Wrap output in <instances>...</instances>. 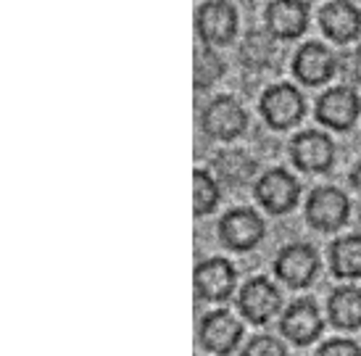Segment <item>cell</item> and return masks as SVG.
<instances>
[{
    "label": "cell",
    "instance_id": "18",
    "mask_svg": "<svg viewBox=\"0 0 361 356\" xmlns=\"http://www.w3.org/2000/svg\"><path fill=\"white\" fill-rule=\"evenodd\" d=\"M330 266L332 275L341 280H356L361 277V238L345 235L335 240L330 248Z\"/></svg>",
    "mask_w": 361,
    "mask_h": 356
},
{
    "label": "cell",
    "instance_id": "14",
    "mask_svg": "<svg viewBox=\"0 0 361 356\" xmlns=\"http://www.w3.org/2000/svg\"><path fill=\"white\" fill-rule=\"evenodd\" d=\"M267 27L280 40H295L309 27V8L303 0H271L267 6Z\"/></svg>",
    "mask_w": 361,
    "mask_h": 356
},
{
    "label": "cell",
    "instance_id": "15",
    "mask_svg": "<svg viewBox=\"0 0 361 356\" xmlns=\"http://www.w3.org/2000/svg\"><path fill=\"white\" fill-rule=\"evenodd\" d=\"M338 69V61L324 45L319 42H306L301 51L295 53V61H293V74L303 82V85H324L330 82V77Z\"/></svg>",
    "mask_w": 361,
    "mask_h": 356
},
{
    "label": "cell",
    "instance_id": "13",
    "mask_svg": "<svg viewBox=\"0 0 361 356\" xmlns=\"http://www.w3.org/2000/svg\"><path fill=\"white\" fill-rule=\"evenodd\" d=\"M290 156L298 169L319 174V172H327L332 166L335 148H332V140L327 135L317 133V130H309V133H301L293 140Z\"/></svg>",
    "mask_w": 361,
    "mask_h": 356
},
{
    "label": "cell",
    "instance_id": "20",
    "mask_svg": "<svg viewBox=\"0 0 361 356\" xmlns=\"http://www.w3.org/2000/svg\"><path fill=\"white\" fill-rule=\"evenodd\" d=\"M216 169L227 183H245L256 172V161L243 151H224L216 159Z\"/></svg>",
    "mask_w": 361,
    "mask_h": 356
},
{
    "label": "cell",
    "instance_id": "24",
    "mask_svg": "<svg viewBox=\"0 0 361 356\" xmlns=\"http://www.w3.org/2000/svg\"><path fill=\"white\" fill-rule=\"evenodd\" d=\"M341 74L345 82L361 85V48H353L341 59Z\"/></svg>",
    "mask_w": 361,
    "mask_h": 356
},
{
    "label": "cell",
    "instance_id": "3",
    "mask_svg": "<svg viewBox=\"0 0 361 356\" xmlns=\"http://www.w3.org/2000/svg\"><path fill=\"white\" fill-rule=\"evenodd\" d=\"M238 309L253 325H267L271 317L280 314L282 293L267 277H253L243 285L240 295H238Z\"/></svg>",
    "mask_w": 361,
    "mask_h": 356
},
{
    "label": "cell",
    "instance_id": "10",
    "mask_svg": "<svg viewBox=\"0 0 361 356\" xmlns=\"http://www.w3.org/2000/svg\"><path fill=\"white\" fill-rule=\"evenodd\" d=\"M235 283H238V272L221 256L206 259L195 266V290L203 301H227L235 293Z\"/></svg>",
    "mask_w": 361,
    "mask_h": 356
},
{
    "label": "cell",
    "instance_id": "9",
    "mask_svg": "<svg viewBox=\"0 0 361 356\" xmlns=\"http://www.w3.org/2000/svg\"><path fill=\"white\" fill-rule=\"evenodd\" d=\"M219 238L232 251H251L264 238V222L253 209H232L221 216Z\"/></svg>",
    "mask_w": 361,
    "mask_h": 356
},
{
    "label": "cell",
    "instance_id": "16",
    "mask_svg": "<svg viewBox=\"0 0 361 356\" xmlns=\"http://www.w3.org/2000/svg\"><path fill=\"white\" fill-rule=\"evenodd\" d=\"M322 32L335 42H351L361 32V13L348 0H332L319 11Z\"/></svg>",
    "mask_w": 361,
    "mask_h": 356
},
{
    "label": "cell",
    "instance_id": "7",
    "mask_svg": "<svg viewBox=\"0 0 361 356\" xmlns=\"http://www.w3.org/2000/svg\"><path fill=\"white\" fill-rule=\"evenodd\" d=\"M198 336H201V343L206 351L227 356L238 348V343H240L243 325L235 314L224 312V309H216V312H209V314L201 319Z\"/></svg>",
    "mask_w": 361,
    "mask_h": 356
},
{
    "label": "cell",
    "instance_id": "1",
    "mask_svg": "<svg viewBox=\"0 0 361 356\" xmlns=\"http://www.w3.org/2000/svg\"><path fill=\"white\" fill-rule=\"evenodd\" d=\"M261 116L267 119L271 130H288L293 124H298L306 113L303 95L293 85H271L261 95Z\"/></svg>",
    "mask_w": 361,
    "mask_h": 356
},
{
    "label": "cell",
    "instance_id": "4",
    "mask_svg": "<svg viewBox=\"0 0 361 356\" xmlns=\"http://www.w3.org/2000/svg\"><path fill=\"white\" fill-rule=\"evenodd\" d=\"M195 27L206 45H227L238 35V13L227 0H209L195 13Z\"/></svg>",
    "mask_w": 361,
    "mask_h": 356
},
{
    "label": "cell",
    "instance_id": "12",
    "mask_svg": "<svg viewBox=\"0 0 361 356\" xmlns=\"http://www.w3.org/2000/svg\"><path fill=\"white\" fill-rule=\"evenodd\" d=\"M322 314L319 306L311 298H301L295 304L288 306V312L282 314V336L293 340L295 346H309L322 336Z\"/></svg>",
    "mask_w": 361,
    "mask_h": 356
},
{
    "label": "cell",
    "instance_id": "26",
    "mask_svg": "<svg viewBox=\"0 0 361 356\" xmlns=\"http://www.w3.org/2000/svg\"><path fill=\"white\" fill-rule=\"evenodd\" d=\"M351 185L361 193V161L356 164V166H353V172H351Z\"/></svg>",
    "mask_w": 361,
    "mask_h": 356
},
{
    "label": "cell",
    "instance_id": "11",
    "mask_svg": "<svg viewBox=\"0 0 361 356\" xmlns=\"http://www.w3.org/2000/svg\"><path fill=\"white\" fill-rule=\"evenodd\" d=\"M359 113L361 101L351 87H332L317 101V119L332 130H351Z\"/></svg>",
    "mask_w": 361,
    "mask_h": 356
},
{
    "label": "cell",
    "instance_id": "25",
    "mask_svg": "<svg viewBox=\"0 0 361 356\" xmlns=\"http://www.w3.org/2000/svg\"><path fill=\"white\" fill-rule=\"evenodd\" d=\"M317 356H361V348L356 346L353 340L335 338V340H327V343L319 348V354Z\"/></svg>",
    "mask_w": 361,
    "mask_h": 356
},
{
    "label": "cell",
    "instance_id": "8",
    "mask_svg": "<svg viewBox=\"0 0 361 356\" xmlns=\"http://www.w3.org/2000/svg\"><path fill=\"white\" fill-rule=\"evenodd\" d=\"M248 116L243 111V106L235 98L221 95L216 101H211L203 111V130L214 140H235L245 133Z\"/></svg>",
    "mask_w": 361,
    "mask_h": 356
},
{
    "label": "cell",
    "instance_id": "19",
    "mask_svg": "<svg viewBox=\"0 0 361 356\" xmlns=\"http://www.w3.org/2000/svg\"><path fill=\"white\" fill-rule=\"evenodd\" d=\"M192 204H195V216L211 214L219 204V185L206 169H195L192 174Z\"/></svg>",
    "mask_w": 361,
    "mask_h": 356
},
{
    "label": "cell",
    "instance_id": "2",
    "mask_svg": "<svg viewBox=\"0 0 361 356\" xmlns=\"http://www.w3.org/2000/svg\"><path fill=\"white\" fill-rule=\"evenodd\" d=\"M348 198L338 188H314L306 201V219L322 233L341 230L348 219Z\"/></svg>",
    "mask_w": 361,
    "mask_h": 356
},
{
    "label": "cell",
    "instance_id": "17",
    "mask_svg": "<svg viewBox=\"0 0 361 356\" xmlns=\"http://www.w3.org/2000/svg\"><path fill=\"white\" fill-rule=\"evenodd\" d=\"M330 322L341 330H359L361 327V290L359 288H338L327 301Z\"/></svg>",
    "mask_w": 361,
    "mask_h": 356
},
{
    "label": "cell",
    "instance_id": "23",
    "mask_svg": "<svg viewBox=\"0 0 361 356\" xmlns=\"http://www.w3.org/2000/svg\"><path fill=\"white\" fill-rule=\"evenodd\" d=\"M243 356H288L285 346L271 336H256L243 348Z\"/></svg>",
    "mask_w": 361,
    "mask_h": 356
},
{
    "label": "cell",
    "instance_id": "21",
    "mask_svg": "<svg viewBox=\"0 0 361 356\" xmlns=\"http://www.w3.org/2000/svg\"><path fill=\"white\" fill-rule=\"evenodd\" d=\"M221 74H224V63H221L219 56L211 51L209 45L198 48L195 51V87L206 90V87H211L214 82L219 80Z\"/></svg>",
    "mask_w": 361,
    "mask_h": 356
},
{
    "label": "cell",
    "instance_id": "5",
    "mask_svg": "<svg viewBox=\"0 0 361 356\" xmlns=\"http://www.w3.org/2000/svg\"><path fill=\"white\" fill-rule=\"evenodd\" d=\"M301 198V188L295 177L285 169H269L256 185V201L269 214H288Z\"/></svg>",
    "mask_w": 361,
    "mask_h": 356
},
{
    "label": "cell",
    "instance_id": "22",
    "mask_svg": "<svg viewBox=\"0 0 361 356\" xmlns=\"http://www.w3.org/2000/svg\"><path fill=\"white\" fill-rule=\"evenodd\" d=\"M274 59V42L269 40V35L264 32H251L245 37V45H243V61L253 66V69H261Z\"/></svg>",
    "mask_w": 361,
    "mask_h": 356
},
{
    "label": "cell",
    "instance_id": "6",
    "mask_svg": "<svg viewBox=\"0 0 361 356\" xmlns=\"http://www.w3.org/2000/svg\"><path fill=\"white\" fill-rule=\"evenodd\" d=\"M319 269V256L306 243H293L282 248L280 256L274 259V272L285 285L290 288H306L314 283Z\"/></svg>",
    "mask_w": 361,
    "mask_h": 356
}]
</instances>
